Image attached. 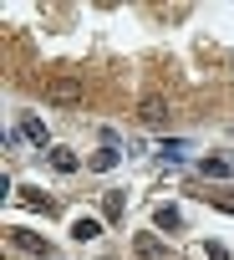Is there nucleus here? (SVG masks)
Wrapping results in <instances>:
<instances>
[{"mask_svg":"<svg viewBox=\"0 0 234 260\" xmlns=\"http://www.w3.org/2000/svg\"><path fill=\"white\" fill-rule=\"evenodd\" d=\"M138 117H143L148 127H163V122H168V102H163V97H143V102H138Z\"/></svg>","mask_w":234,"mask_h":260,"instance_id":"nucleus-2","label":"nucleus"},{"mask_svg":"<svg viewBox=\"0 0 234 260\" xmlns=\"http://www.w3.org/2000/svg\"><path fill=\"white\" fill-rule=\"evenodd\" d=\"M158 230H183V219H178V209H158Z\"/></svg>","mask_w":234,"mask_h":260,"instance_id":"nucleus-9","label":"nucleus"},{"mask_svg":"<svg viewBox=\"0 0 234 260\" xmlns=\"http://www.w3.org/2000/svg\"><path fill=\"white\" fill-rule=\"evenodd\" d=\"M97 230H102V224H97V219H76V224H71V235H76V240H92V235H97Z\"/></svg>","mask_w":234,"mask_h":260,"instance_id":"nucleus-10","label":"nucleus"},{"mask_svg":"<svg viewBox=\"0 0 234 260\" xmlns=\"http://www.w3.org/2000/svg\"><path fill=\"white\" fill-rule=\"evenodd\" d=\"M51 169H56V174H71V169H76V153H71V148H51Z\"/></svg>","mask_w":234,"mask_h":260,"instance_id":"nucleus-5","label":"nucleus"},{"mask_svg":"<svg viewBox=\"0 0 234 260\" xmlns=\"http://www.w3.org/2000/svg\"><path fill=\"white\" fill-rule=\"evenodd\" d=\"M82 97H87V87H82V82H71V77L46 82V102H56V107H76Z\"/></svg>","mask_w":234,"mask_h":260,"instance_id":"nucleus-1","label":"nucleus"},{"mask_svg":"<svg viewBox=\"0 0 234 260\" xmlns=\"http://www.w3.org/2000/svg\"><path fill=\"white\" fill-rule=\"evenodd\" d=\"M21 199H26V204H31V209H56V204H51V199H46V194H36V189H21Z\"/></svg>","mask_w":234,"mask_h":260,"instance_id":"nucleus-8","label":"nucleus"},{"mask_svg":"<svg viewBox=\"0 0 234 260\" xmlns=\"http://www.w3.org/2000/svg\"><path fill=\"white\" fill-rule=\"evenodd\" d=\"M183 153H188L183 143H158V158H183Z\"/></svg>","mask_w":234,"mask_h":260,"instance_id":"nucleus-11","label":"nucleus"},{"mask_svg":"<svg viewBox=\"0 0 234 260\" xmlns=\"http://www.w3.org/2000/svg\"><path fill=\"white\" fill-rule=\"evenodd\" d=\"M123 209H128V199H123V194H107V204H102V219H123Z\"/></svg>","mask_w":234,"mask_h":260,"instance_id":"nucleus-6","label":"nucleus"},{"mask_svg":"<svg viewBox=\"0 0 234 260\" xmlns=\"http://www.w3.org/2000/svg\"><path fill=\"white\" fill-rule=\"evenodd\" d=\"M21 133H26L31 143H46V138H51V133H46V122H41L36 112H26V117H21Z\"/></svg>","mask_w":234,"mask_h":260,"instance_id":"nucleus-3","label":"nucleus"},{"mask_svg":"<svg viewBox=\"0 0 234 260\" xmlns=\"http://www.w3.org/2000/svg\"><path fill=\"white\" fill-rule=\"evenodd\" d=\"M92 169H97V174H107V169H117V148H102V153L92 158Z\"/></svg>","mask_w":234,"mask_h":260,"instance_id":"nucleus-7","label":"nucleus"},{"mask_svg":"<svg viewBox=\"0 0 234 260\" xmlns=\"http://www.w3.org/2000/svg\"><path fill=\"white\" fill-rule=\"evenodd\" d=\"M199 169H204V179H234V164L229 158H204Z\"/></svg>","mask_w":234,"mask_h":260,"instance_id":"nucleus-4","label":"nucleus"}]
</instances>
